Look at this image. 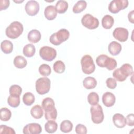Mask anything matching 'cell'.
<instances>
[{
  "mask_svg": "<svg viewBox=\"0 0 134 134\" xmlns=\"http://www.w3.org/2000/svg\"><path fill=\"white\" fill-rule=\"evenodd\" d=\"M113 121L114 125L119 128L125 127L126 125V120L125 117L121 114L117 113L113 117Z\"/></svg>",
  "mask_w": 134,
  "mask_h": 134,
  "instance_id": "9a60e30c",
  "label": "cell"
},
{
  "mask_svg": "<svg viewBox=\"0 0 134 134\" xmlns=\"http://www.w3.org/2000/svg\"><path fill=\"white\" fill-rule=\"evenodd\" d=\"M39 73L43 76H48L51 73L50 66L47 64H42L40 65L38 69Z\"/></svg>",
  "mask_w": 134,
  "mask_h": 134,
  "instance_id": "836d02e7",
  "label": "cell"
},
{
  "mask_svg": "<svg viewBox=\"0 0 134 134\" xmlns=\"http://www.w3.org/2000/svg\"><path fill=\"white\" fill-rule=\"evenodd\" d=\"M45 17L49 20H52L55 18L57 15V12L53 5H49L46 7L44 11Z\"/></svg>",
  "mask_w": 134,
  "mask_h": 134,
  "instance_id": "e0dca14e",
  "label": "cell"
},
{
  "mask_svg": "<svg viewBox=\"0 0 134 134\" xmlns=\"http://www.w3.org/2000/svg\"><path fill=\"white\" fill-rule=\"evenodd\" d=\"M122 49L121 44L116 41H111L108 46V50L110 54L115 56L119 54Z\"/></svg>",
  "mask_w": 134,
  "mask_h": 134,
  "instance_id": "2e32d148",
  "label": "cell"
},
{
  "mask_svg": "<svg viewBox=\"0 0 134 134\" xmlns=\"http://www.w3.org/2000/svg\"><path fill=\"white\" fill-rule=\"evenodd\" d=\"M102 102L104 105L110 107L113 106L116 102V97L114 94L109 92H106L102 96Z\"/></svg>",
  "mask_w": 134,
  "mask_h": 134,
  "instance_id": "5bb4252c",
  "label": "cell"
},
{
  "mask_svg": "<svg viewBox=\"0 0 134 134\" xmlns=\"http://www.w3.org/2000/svg\"><path fill=\"white\" fill-rule=\"evenodd\" d=\"M24 27L23 24L17 21H15L6 28L5 34L7 37L10 39H16L19 37L23 33Z\"/></svg>",
  "mask_w": 134,
  "mask_h": 134,
  "instance_id": "7a4b0ae2",
  "label": "cell"
},
{
  "mask_svg": "<svg viewBox=\"0 0 134 134\" xmlns=\"http://www.w3.org/2000/svg\"><path fill=\"white\" fill-rule=\"evenodd\" d=\"M70 36L69 31L64 28L60 29L57 32L53 33L49 38L50 42L55 46H59L63 42L67 40Z\"/></svg>",
  "mask_w": 134,
  "mask_h": 134,
  "instance_id": "277c9868",
  "label": "cell"
},
{
  "mask_svg": "<svg viewBox=\"0 0 134 134\" xmlns=\"http://www.w3.org/2000/svg\"><path fill=\"white\" fill-rule=\"evenodd\" d=\"M82 25L88 29H95L99 26L98 19L90 14H86L81 19Z\"/></svg>",
  "mask_w": 134,
  "mask_h": 134,
  "instance_id": "ba28073f",
  "label": "cell"
},
{
  "mask_svg": "<svg viewBox=\"0 0 134 134\" xmlns=\"http://www.w3.org/2000/svg\"><path fill=\"white\" fill-rule=\"evenodd\" d=\"M50 80L47 77L39 78L36 82V90L40 95L48 93L50 89Z\"/></svg>",
  "mask_w": 134,
  "mask_h": 134,
  "instance_id": "8992f818",
  "label": "cell"
},
{
  "mask_svg": "<svg viewBox=\"0 0 134 134\" xmlns=\"http://www.w3.org/2000/svg\"><path fill=\"white\" fill-rule=\"evenodd\" d=\"M30 114L34 118L40 119L43 115V108L39 105H36L31 108Z\"/></svg>",
  "mask_w": 134,
  "mask_h": 134,
  "instance_id": "ffe728a7",
  "label": "cell"
},
{
  "mask_svg": "<svg viewBox=\"0 0 134 134\" xmlns=\"http://www.w3.org/2000/svg\"><path fill=\"white\" fill-rule=\"evenodd\" d=\"M83 85L86 89L94 88L97 85L96 80L93 77L87 76L83 80Z\"/></svg>",
  "mask_w": 134,
  "mask_h": 134,
  "instance_id": "d6986e66",
  "label": "cell"
},
{
  "mask_svg": "<svg viewBox=\"0 0 134 134\" xmlns=\"http://www.w3.org/2000/svg\"><path fill=\"white\" fill-rule=\"evenodd\" d=\"M12 116L11 111L6 107L1 108L0 110V119L2 121H8Z\"/></svg>",
  "mask_w": 134,
  "mask_h": 134,
  "instance_id": "f546056e",
  "label": "cell"
},
{
  "mask_svg": "<svg viewBox=\"0 0 134 134\" xmlns=\"http://www.w3.org/2000/svg\"><path fill=\"white\" fill-rule=\"evenodd\" d=\"M96 62L98 66L100 68H106L108 70H113L117 66V63L116 60L107 55L102 54L98 55L96 59Z\"/></svg>",
  "mask_w": 134,
  "mask_h": 134,
  "instance_id": "3957f363",
  "label": "cell"
},
{
  "mask_svg": "<svg viewBox=\"0 0 134 134\" xmlns=\"http://www.w3.org/2000/svg\"><path fill=\"white\" fill-rule=\"evenodd\" d=\"M75 131L77 134H86L87 132L86 127L84 125L81 124H77L76 126Z\"/></svg>",
  "mask_w": 134,
  "mask_h": 134,
  "instance_id": "f35d334b",
  "label": "cell"
},
{
  "mask_svg": "<svg viewBox=\"0 0 134 134\" xmlns=\"http://www.w3.org/2000/svg\"><path fill=\"white\" fill-rule=\"evenodd\" d=\"M53 68L55 72L57 73H62L65 71V66L63 61L58 60L54 63Z\"/></svg>",
  "mask_w": 134,
  "mask_h": 134,
  "instance_id": "d6a6232c",
  "label": "cell"
},
{
  "mask_svg": "<svg viewBox=\"0 0 134 134\" xmlns=\"http://www.w3.org/2000/svg\"><path fill=\"white\" fill-rule=\"evenodd\" d=\"M87 6V3L85 1L81 0L77 2V3L73 7V12L76 14L80 13L83 11Z\"/></svg>",
  "mask_w": 134,
  "mask_h": 134,
  "instance_id": "484cf974",
  "label": "cell"
},
{
  "mask_svg": "<svg viewBox=\"0 0 134 134\" xmlns=\"http://www.w3.org/2000/svg\"><path fill=\"white\" fill-rule=\"evenodd\" d=\"M39 55L43 60L47 61H52L57 56V51L53 48L43 46L39 50Z\"/></svg>",
  "mask_w": 134,
  "mask_h": 134,
  "instance_id": "9c48e42d",
  "label": "cell"
},
{
  "mask_svg": "<svg viewBox=\"0 0 134 134\" xmlns=\"http://www.w3.org/2000/svg\"><path fill=\"white\" fill-rule=\"evenodd\" d=\"M1 49L5 54L10 53L13 50V43L8 40H3L1 43Z\"/></svg>",
  "mask_w": 134,
  "mask_h": 134,
  "instance_id": "7402d4cb",
  "label": "cell"
},
{
  "mask_svg": "<svg viewBox=\"0 0 134 134\" xmlns=\"http://www.w3.org/2000/svg\"><path fill=\"white\" fill-rule=\"evenodd\" d=\"M9 0H1L0 1V10L6 9L9 6Z\"/></svg>",
  "mask_w": 134,
  "mask_h": 134,
  "instance_id": "b9f144b4",
  "label": "cell"
},
{
  "mask_svg": "<svg viewBox=\"0 0 134 134\" xmlns=\"http://www.w3.org/2000/svg\"><path fill=\"white\" fill-rule=\"evenodd\" d=\"M13 63L15 67L18 69H23L27 64L26 59L21 55H17L15 57Z\"/></svg>",
  "mask_w": 134,
  "mask_h": 134,
  "instance_id": "603a6c76",
  "label": "cell"
},
{
  "mask_svg": "<svg viewBox=\"0 0 134 134\" xmlns=\"http://www.w3.org/2000/svg\"><path fill=\"white\" fill-rule=\"evenodd\" d=\"M81 64L83 72L86 74H92L95 70L93 59L90 55L86 54L81 58Z\"/></svg>",
  "mask_w": 134,
  "mask_h": 134,
  "instance_id": "5b68a950",
  "label": "cell"
},
{
  "mask_svg": "<svg viewBox=\"0 0 134 134\" xmlns=\"http://www.w3.org/2000/svg\"><path fill=\"white\" fill-rule=\"evenodd\" d=\"M41 35L40 31L37 29H33L30 31L28 34V40L31 43H37L41 39Z\"/></svg>",
  "mask_w": 134,
  "mask_h": 134,
  "instance_id": "ac0fdd59",
  "label": "cell"
},
{
  "mask_svg": "<svg viewBox=\"0 0 134 134\" xmlns=\"http://www.w3.org/2000/svg\"><path fill=\"white\" fill-rule=\"evenodd\" d=\"M22 92L21 87L18 85H12L10 86L9 93L10 95L20 96Z\"/></svg>",
  "mask_w": 134,
  "mask_h": 134,
  "instance_id": "d590c367",
  "label": "cell"
},
{
  "mask_svg": "<svg viewBox=\"0 0 134 134\" xmlns=\"http://www.w3.org/2000/svg\"><path fill=\"white\" fill-rule=\"evenodd\" d=\"M23 54L27 57L30 58L34 55L36 52L35 47L31 43H29L24 46L23 48Z\"/></svg>",
  "mask_w": 134,
  "mask_h": 134,
  "instance_id": "4316f807",
  "label": "cell"
},
{
  "mask_svg": "<svg viewBox=\"0 0 134 134\" xmlns=\"http://www.w3.org/2000/svg\"><path fill=\"white\" fill-rule=\"evenodd\" d=\"M121 72L127 77L133 73L132 66L129 63H125L119 68Z\"/></svg>",
  "mask_w": 134,
  "mask_h": 134,
  "instance_id": "1f68e13d",
  "label": "cell"
},
{
  "mask_svg": "<svg viewBox=\"0 0 134 134\" xmlns=\"http://www.w3.org/2000/svg\"><path fill=\"white\" fill-rule=\"evenodd\" d=\"M129 4L127 0H113L108 5V10L113 14L118 13L120 10L126 8Z\"/></svg>",
  "mask_w": 134,
  "mask_h": 134,
  "instance_id": "30bf717a",
  "label": "cell"
},
{
  "mask_svg": "<svg viewBox=\"0 0 134 134\" xmlns=\"http://www.w3.org/2000/svg\"><path fill=\"white\" fill-rule=\"evenodd\" d=\"M87 101L92 106L97 104L99 102V96L95 92H91L87 96Z\"/></svg>",
  "mask_w": 134,
  "mask_h": 134,
  "instance_id": "e575fe53",
  "label": "cell"
},
{
  "mask_svg": "<svg viewBox=\"0 0 134 134\" xmlns=\"http://www.w3.org/2000/svg\"><path fill=\"white\" fill-rule=\"evenodd\" d=\"M113 76L116 81H118L119 82H123L125 81L127 79V77L121 72L119 68H118L114 70L113 73Z\"/></svg>",
  "mask_w": 134,
  "mask_h": 134,
  "instance_id": "8d00e7d4",
  "label": "cell"
},
{
  "mask_svg": "<svg viewBox=\"0 0 134 134\" xmlns=\"http://www.w3.org/2000/svg\"><path fill=\"white\" fill-rule=\"evenodd\" d=\"M90 111L92 120L94 124H99L103 122L104 119V115L100 105L97 104L92 106L90 108Z\"/></svg>",
  "mask_w": 134,
  "mask_h": 134,
  "instance_id": "52a82bcc",
  "label": "cell"
},
{
  "mask_svg": "<svg viewBox=\"0 0 134 134\" xmlns=\"http://www.w3.org/2000/svg\"><path fill=\"white\" fill-rule=\"evenodd\" d=\"M55 7L57 13L59 14H63L68 8V3L65 1L59 0L57 1Z\"/></svg>",
  "mask_w": 134,
  "mask_h": 134,
  "instance_id": "cb8c5ba5",
  "label": "cell"
},
{
  "mask_svg": "<svg viewBox=\"0 0 134 134\" xmlns=\"http://www.w3.org/2000/svg\"><path fill=\"white\" fill-rule=\"evenodd\" d=\"M35 100L34 95L30 92H27L25 93L23 97V101L24 103L27 106L31 105Z\"/></svg>",
  "mask_w": 134,
  "mask_h": 134,
  "instance_id": "4dcf8cb0",
  "label": "cell"
},
{
  "mask_svg": "<svg viewBox=\"0 0 134 134\" xmlns=\"http://www.w3.org/2000/svg\"><path fill=\"white\" fill-rule=\"evenodd\" d=\"M44 128L46 131L48 133H53L57 131L58 129V124L54 120H49L45 124Z\"/></svg>",
  "mask_w": 134,
  "mask_h": 134,
  "instance_id": "d4e9b609",
  "label": "cell"
},
{
  "mask_svg": "<svg viewBox=\"0 0 134 134\" xmlns=\"http://www.w3.org/2000/svg\"><path fill=\"white\" fill-rule=\"evenodd\" d=\"M133 14H134V10H132L131 12H130L128 13V20L129 21L132 23L133 24L134 23V18H133Z\"/></svg>",
  "mask_w": 134,
  "mask_h": 134,
  "instance_id": "7bdbcfd3",
  "label": "cell"
},
{
  "mask_svg": "<svg viewBox=\"0 0 134 134\" xmlns=\"http://www.w3.org/2000/svg\"><path fill=\"white\" fill-rule=\"evenodd\" d=\"M14 129L10 127L5 125H1L0 126V133L6 134H15Z\"/></svg>",
  "mask_w": 134,
  "mask_h": 134,
  "instance_id": "74e56055",
  "label": "cell"
},
{
  "mask_svg": "<svg viewBox=\"0 0 134 134\" xmlns=\"http://www.w3.org/2000/svg\"><path fill=\"white\" fill-rule=\"evenodd\" d=\"M42 131V128L38 123H30L26 125L23 128L24 134H39Z\"/></svg>",
  "mask_w": 134,
  "mask_h": 134,
  "instance_id": "4fadbf2b",
  "label": "cell"
},
{
  "mask_svg": "<svg viewBox=\"0 0 134 134\" xmlns=\"http://www.w3.org/2000/svg\"><path fill=\"white\" fill-rule=\"evenodd\" d=\"M20 102V96L10 95L7 98V103L8 105L14 108L18 107Z\"/></svg>",
  "mask_w": 134,
  "mask_h": 134,
  "instance_id": "83f0119b",
  "label": "cell"
},
{
  "mask_svg": "<svg viewBox=\"0 0 134 134\" xmlns=\"http://www.w3.org/2000/svg\"><path fill=\"white\" fill-rule=\"evenodd\" d=\"M25 9L28 15L33 16L37 15L39 12V4L36 1H29L26 3Z\"/></svg>",
  "mask_w": 134,
  "mask_h": 134,
  "instance_id": "7c38bea8",
  "label": "cell"
},
{
  "mask_svg": "<svg viewBox=\"0 0 134 134\" xmlns=\"http://www.w3.org/2000/svg\"><path fill=\"white\" fill-rule=\"evenodd\" d=\"M41 105L44 110L45 119L47 120H55L57 117V110L53 99L50 97H46L42 100Z\"/></svg>",
  "mask_w": 134,
  "mask_h": 134,
  "instance_id": "6da1fadb",
  "label": "cell"
},
{
  "mask_svg": "<svg viewBox=\"0 0 134 134\" xmlns=\"http://www.w3.org/2000/svg\"><path fill=\"white\" fill-rule=\"evenodd\" d=\"M114 37L120 42H125L127 40L129 35L128 30L123 27L116 28L113 32Z\"/></svg>",
  "mask_w": 134,
  "mask_h": 134,
  "instance_id": "8fae6325",
  "label": "cell"
},
{
  "mask_svg": "<svg viewBox=\"0 0 134 134\" xmlns=\"http://www.w3.org/2000/svg\"><path fill=\"white\" fill-rule=\"evenodd\" d=\"M134 115L133 114H128L126 118V124H127L129 126H134Z\"/></svg>",
  "mask_w": 134,
  "mask_h": 134,
  "instance_id": "60d3db41",
  "label": "cell"
},
{
  "mask_svg": "<svg viewBox=\"0 0 134 134\" xmlns=\"http://www.w3.org/2000/svg\"><path fill=\"white\" fill-rule=\"evenodd\" d=\"M114 23V18L109 15H105L102 19V25L104 28L106 29H110Z\"/></svg>",
  "mask_w": 134,
  "mask_h": 134,
  "instance_id": "44dd1931",
  "label": "cell"
},
{
  "mask_svg": "<svg viewBox=\"0 0 134 134\" xmlns=\"http://www.w3.org/2000/svg\"><path fill=\"white\" fill-rule=\"evenodd\" d=\"M107 86L110 89H114L117 86L116 80L112 77L108 78L106 81Z\"/></svg>",
  "mask_w": 134,
  "mask_h": 134,
  "instance_id": "ab89813d",
  "label": "cell"
},
{
  "mask_svg": "<svg viewBox=\"0 0 134 134\" xmlns=\"http://www.w3.org/2000/svg\"><path fill=\"white\" fill-rule=\"evenodd\" d=\"M73 128V124L69 120L62 121L60 124V130L64 133H68L71 131Z\"/></svg>",
  "mask_w": 134,
  "mask_h": 134,
  "instance_id": "f1b7e54d",
  "label": "cell"
}]
</instances>
